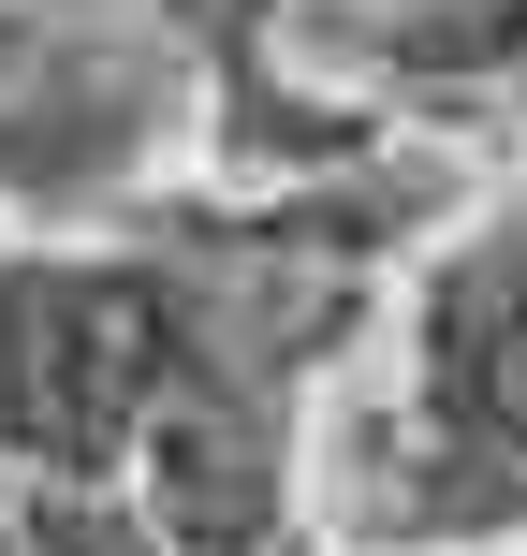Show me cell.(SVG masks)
Instances as JSON below:
<instances>
[{
	"instance_id": "cell-1",
	"label": "cell",
	"mask_w": 527,
	"mask_h": 556,
	"mask_svg": "<svg viewBox=\"0 0 527 556\" xmlns=\"http://www.w3.org/2000/svg\"><path fill=\"white\" fill-rule=\"evenodd\" d=\"M250 45L191 0H0V205L133 220L205 132H235Z\"/></svg>"
},
{
	"instance_id": "cell-2",
	"label": "cell",
	"mask_w": 527,
	"mask_h": 556,
	"mask_svg": "<svg viewBox=\"0 0 527 556\" xmlns=\"http://www.w3.org/2000/svg\"><path fill=\"white\" fill-rule=\"evenodd\" d=\"M352 528L366 542L527 528V205L469 220L411 278L396 395H366V425H352Z\"/></svg>"
},
{
	"instance_id": "cell-3",
	"label": "cell",
	"mask_w": 527,
	"mask_h": 556,
	"mask_svg": "<svg viewBox=\"0 0 527 556\" xmlns=\"http://www.w3.org/2000/svg\"><path fill=\"white\" fill-rule=\"evenodd\" d=\"M176 307L117 235L0 250V483H117L162 395Z\"/></svg>"
},
{
	"instance_id": "cell-4",
	"label": "cell",
	"mask_w": 527,
	"mask_h": 556,
	"mask_svg": "<svg viewBox=\"0 0 527 556\" xmlns=\"http://www.w3.org/2000/svg\"><path fill=\"white\" fill-rule=\"evenodd\" d=\"M264 29H308L337 74H381V88L527 74V0H264Z\"/></svg>"
},
{
	"instance_id": "cell-5",
	"label": "cell",
	"mask_w": 527,
	"mask_h": 556,
	"mask_svg": "<svg viewBox=\"0 0 527 556\" xmlns=\"http://www.w3.org/2000/svg\"><path fill=\"white\" fill-rule=\"evenodd\" d=\"M0 556H176L133 483H0Z\"/></svg>"
}]
</instances>
